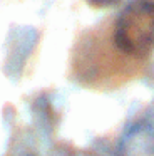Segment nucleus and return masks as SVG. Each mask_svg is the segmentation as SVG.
<instances>
[{
    "instance_id": "2",
    "label": "nucleus",
    "mask_w": 154,
    "mask_h": 156,
    "mask_svg": "<svg viewBox=\"0 0 154 156\" xmlns=\"http://www.w3.org/2000/svg\"><path fill=\"white\" fill-rule=\"evenodd\" d=\"M117 2L119 0H87V4L96 9H106V7H110V5L117 4Z\"/></svg>"
},
{
    "instance_id": "1",
    "label": "nucleus",
    "mask_w": 154,
    "mask_h": 156,
    "mask_svg": "<svg viewBox=\"0 0 154 156\" xmlns=\"http://www.w3.org/2000/svg\"><path fill=\"white\" fill-rule=\"evenodd\" d=\"M114 42L129 55H147L154 51V0H132L117 17Z\"/></svg>"
}]
</instances>
